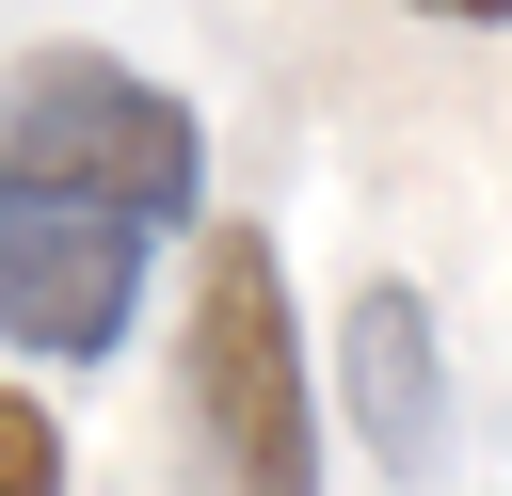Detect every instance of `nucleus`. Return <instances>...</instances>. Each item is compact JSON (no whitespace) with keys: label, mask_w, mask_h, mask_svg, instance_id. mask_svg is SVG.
Masks as SVG:
<instances>
[{"label":"nucleus","mask_w":512,"mask_h":496,"mask_svg":"<svg viewBox=\"0 0 512 496\" xmlns=\"http://www.w3.org/2000/svg\"><path fill=\"white\" fill-rule=\"evenodd\" d=\"M0 176L96 192V208H144V224H192L208 208V128H192V96L128 80L112 48H32L0 80Z\"/></svg>","instance_id":"nucleus-2"},{"label":"nucleus","mask_w":512,"mask_h":496,"mask_svg":"<svg viewBox=\"0 0 512 496\" xmlns=\"http://www.w3.org/2000/svg\"><path fill=\"white\" fill-rule=\"evenodd\" d=\"M336 400H352V432H368L400 480L448 464V352H432V304H416L400 272L352 288V320H336Z\"/></svg>","instance_id":"nucleus-4"},{"label":"nucleus","mask_w":512,"mask_h":496,"mask_svg":"<svg viewBox=\"0 0 512 496\" xmlns=\"http://www.w3.org/2000/svg\"><path fill=\"white\" fill-rule=\"evenodd\" d=\"M416 16H448V32H512V0H416Z\"/></svg>","instance_id":"nucleus-6"},{"label":"nucleus","mask_w":512,"mask_h":496,"mask_svg":"<svg viewBox=\"0 0 512 496\" xmlns=\"http://www.w3.org/2000/svg\"><path fill=\"white\" fill-rule=\"evenodd\" d=\"M144 240H160L144 208L0 176V352H48V368L128 352V320H144Z\"/></svg>","instance_id":"nucleus-3"},{"label":"nucleus","mask_w":512,"mask_h":496,"mask_svg":"<svg viewBox=\"0 0 512 496\" xmlns=\"http://www.w3.org/2000/svg\"><path fill=\"white\" fill-rule=\"evenodd\" d=\"M176 400H192V496H320V368H304L272 224H208Z\"/></svg>","instance_id":"nucleus-1"},{"label":"nucleus","mask_w":512,"mask_h":496,"mask_svg":"<svg viewBox=\"0 0 512 496\" xmlns=\"http://www.w3.org/2000/svg\"><path fill=\"white\" fill-rule=\"evenodd\" d=\"M0 496H64V416L0 384Z\"/></svg>","instance_id":"nucleus-5"}]
</instances>
